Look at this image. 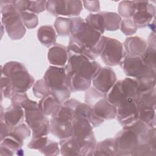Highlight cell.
Returning <instances> with one entry per match:
<instances>
[{"instance_id": "obj_29", "label": "cell", "mask_w": 156, "mask_h": 156, "mask_svg": "<svg viewBox=\"0 0 156 156\" xmlns=\"http://www.w3.org/2000/svg\"><path fill=\"white\" fill-rule=\"evenodd\" d=\"M54 26L56 32L59 36H70L71 18L58 16L55 19Z\"/></svg>"}, {"instance_id": "obj_35", "label": "cell", "mask_w": 156, "mask_h": 156, "mask_svg": "<svg viewBox=\"0 0 156 156\" xmlns=\"http://www.w3.org/2000/svg\"><path fill=\"white\" fill-rule=\"evenodd\" d=\"M103 98H105V94L102 93L94 87H92L85 91V102L92 107L96 102Z\"/></svg>"}, {"instance_id": "obj_14", "label": "cell", "mask_w": 156, "mask_h": 156, "mask_svg": "<svg viewBox=\"0 0 156 156\" xmlns=\"http://www.w3.org/2000/svg\"><path fill=\"white\" fill-rule=\"evenodd\" d=\"M91 80L74 72H66L65 85L71 92L84 91L91 87Z\"/></svg>"}, {"instance_id": "obj_27", "label": "cell", "mask_w": 156, "mask_h": 156, "mask_svg": "<svg viewBox=\"0 0 156 156\" xmlns=\"http://www.w3.org/2000/svg\"><path fill=\"white\" fill-rule=\"evenodd\" d=\"M105 98L110 104L116 107L122 101L127 99L121 88V80H117L110 90L105 94Z\"/></svg>"}, {"instance_id": "obj_33", "label": "cell", "mask_w": 156, "mask_h": 156, "mask_svg": "<svg viewBox=\"0 0 156 156\" xmlns=\"http://www.w3.org/2000/svg\"><path fill=\"white\" fill-rule=\"evenodd\" d=\"M140 57L147 67L156 71V48L147 46Z\"/></svg>"}, {"instance_id": "obj_10", "label": "cell", "mask_w": 156, "mask_h": 156, "mask_svg": "<svg viewBox=\"0 0 156 156\" xmlns=\"http://www.w3.org/2000/svg\"><path fill=\"white\" fill-rule=\"evenodd\" d=\"M116 81L115 71L108 66L101 67L91 79L93 87L104 94H106Z\"/></svg>"}, {"instance_id": "obj_51", "label": "cell", "mask_w": 156, "mask_h": 156, "mask_svg": "<svg viewBox=\"0 0 156 156\" xmlns=\"http://www.w3.org/2000/svg\"><path fill=\"white\" fill-rule=\"evenodd\" d=\"M148 26L150 27L151 30L152 29V32H155V18L152 21V22L149 24V26Z\"/></svg>"}, {"instance_id": "obj_49", "label": "cell", "mask_w": 156, "mask_h": 156, "mask_svg": "<svg viewBox=\"0 0 156 156\" xmlns=\"http://www.w3.org/2000/svg\"><path fill=\"white\" fill-rule=\"evenodd\" d=\"M12 130L13 127L7 124L4 121L1 120V141L2 140L5 136L9 135Z\"/></svg>"}, {"instance_id": "obj_17", "label": "cell", "mask_w": 156, "mask_h": 156, "mask_svg": "<svg viewBox=\"0 0 156 156\" xmlns=\"http://www.w3.org/2000/svg\"><path fill=\"white\" fill-rule=\"evenodd\" d=\"M155 7L149 1L146 9L135 10L132 17L137 28H144L149 26L152 21L155 18Z\"/></svg>"}, {"instance_id": "obj_7", "label": "cell", "mask_w": 156, "mask_h": 156, "mask_svg": "<svg viewBox=\"0 0 156 156\" xmlns=\"http://www.w3.org/2000/svg\"><path fill=\"white\" fill-rule=\"evenodd\" d=\"M126 55L123 44L116 38L104 37L100 55L103 62L110 66L120 64Z\"/></svg>"}, {"instance_id": "obj_3", "label": "cell", "mask_w": 156, "mask_h": 156, "mask_svg": "<svg viewBox=\"0 0 156 156\" xmlns=\"http://www.w3.org/2000/svg\"><path fill=\"white\" fill-rule=\"evenodd\" d=\"M21 106L24 110L25 121L32 130V138L47 136L50 132V121L41 112L38 103L28 98Z\"/></svg>"}, {"instance_id": "obj_28", "label": "cell", "mask_w": 156, "mask_h": 156, "mask_svg": "<svg viewBox=\"0 0 156 156\" xmlns=\"http://www.w3.org/2000/svg\"><path fill=\"white\" fill-rule=\"evenodd\" d=\"M105 25V29L108 31H115L120 27L121 17L113 12H101Z\"/></svg>"}, {"instance_id": "obj_26", "label": "cell", "mask_w": 156, "mask_h": 156, "mask_svg": "<svg viewBox=\"0 0 156 156\" xmlns=\"http://www.w3.org/2000/svg\"><path fill=\"white\" fill-rule=\"evenodd\" d=\"M121 85L127 99H135L140 92L138 82L135 79L127 77L121 80Z\"/></svg>"}, {"instance_id": "obj_44", "label": "cell", "mask_w": 156, "mask_h": 156, "mask_svg": "<svg viewBox=\"0 0 156 156\" xmlns=\"http://www.w3.org/2000/svg\"><path fill=\"white\" fill-rule=\"evenodd\" d=\"M46 1H29L27 10L34 13L43 12L46 9Z\"/></svg>"}, {"instance_id": "obj_8", "label": "cell", "mask_w": 156, "mask_h": 156, "mask_svg": "<svg viewBox=\"0 0 156 156\" xmlns=\"http://www.w3.org/2000/svg\"><path fill=\"white\" fill-rule=\"evenodd\" d=\"M115 141L118 149V155H130L134 149L140 144V140L137 133L126 127L118 132L115 138Z\"/></svg>"}, {"instance_id": "obj_31", "label": "cell", "mask_w": 156, "mask_h": 156, "mask_svg": "<svg viewBox=\"0 0 156 156\" xmlns=\"http://www.w3.org/2000/svg\"><path fill=\"white\" fill-rule=\"evenodd\" d=\"M32 87L33 93L38 99H41L51 93V90L44 79L37 80Z\"/></svg>"}, {"instance_id": "obj_38", "label": "cell", "mask_w": 156, "mask_h": 156, "mask_svg": "<svg viewBox=\"0 0 156 156\" xmlns=\"http://www.w3.org/2000/svg\"><path fill=\"white\" fill-rule=\"evenodd\" d=\"M130 155L136 156H155L156 150H154L147 143L139 144L131 152Z\"/></svg>"}, {"instance_id": "obj_6", "label": "cell", "mask_w": 156, "mask_h": 156, "mask_svg": "<svg viewBox=\"0 0 156 156\" xmlns=\"http://www.w3.org/2000/svg\"><path fill=\"white\" fill-rule=\"evenodd\" d=\"M119 65L127 77L135 79L137 80L156 76V71L147 67L138 56L126 54Z\"/></svg>"}, {"instance_id": "obj_19", "label": "cell", "mask_w": 156, "mask_h": 156, "mask_svg": "<svg viewBox=\"0 0 156 156\" xmlns=\"http://www.w3.org/2000/svg\"><path fill=\"white\" fill-rule=\"evenodd\" d=\"M91 109L104 120L115 119L116 116V107L110 104L105 98L99 99L91 107Z\"/></svg>"}, {"instance_id": "obj_39", "label": "cell", "mask_w": 156, "mask_h": 156, "mask_svg": "<svg viewBox=\"0 0 156 156\" xmlns=\"http://www.w3.org/2000/svg\"><path fill=\"white\" fill-rule=\"evenodd\" d=\"M20 13L22 21L26 27L29 29L35 28L38 24V16L34 13L30 12H23Z\"/></svg>"}, {"instance_id": "obj_24", "label": "cell", "mask_w": 156, "mask_h": 156, "mask_svg": "<svg viewBox=\"0 0 156 156\" xmlns=\"http://www.w3.org/2000/svg\"><path fill=\"white\" fill-rule=\"evenodd\" d=\"M93 155H118V149L114 138H107L97 143Z\"/></svg>"}, {"instance_id": "obj_37", "label": "cell", "mask_w": 156, "mask_h": 156, "mask_svg": "<svg viewBox=\"0 0 156 156\" xmlns=\"http://www.w3.org/2000/svg\"><path fill=\"white\" fill-rule=\"evenodd\" d=\"M14 93L13 85L9 77L2 75L1 78V95L3 98L10 99Z\"/></svg>"}, {"instance_id": "obj_45", "label": "cell", "mask_w": 156, "mask_h": 156, "mask_svg": "<svg viewBox=\"0 0 156 156\" xmlns=\"http://www.w3.org/2000/svg\"><path fill=\"white\" fill-rule=\"evenodd\" d=\"M82 4L84 7L91 12H99L101 10L100 2L99 1H83Z\"/></svg>"}, {"instance_id": "obj_5", "label": "cell", "mask_w": 156, "mask_h": 156, "mask_svg": "<svg viewBox=\"0 0 156 156\" xmlns=\"http://www.w3.org/2000/svg\"><path fill=\"white\" fill-rule=\"evenodd\" d=\"M68 52V60L65 66L66 72H74L91 80L97 71L101 67L99 63L95 60H91L83 55Z\"/></svg>"}, {"instance_id": "obj_16", "label": "cell", "mask_w": 156, "mask_h": 156, "mask_svg": "<svg viewBox=\"0 0 156 156\" xmlns=\"http://www.w3.org/2000/svg\"><path fill=\"white\" fill-rule=\"evenodd\" d=\"M48 59L49 62L54 66L64 67L68 60L67 47L56 43L48 50Z\"/></svg>"}, {"instance_id": "obj_18", "label": "cell", "mask_w": 156, "mask_h": 156, "mask_svg": "<svg viewBox=\"0 0 156 156\" xmlns=\"http://www.w3.org/2000/svg\"><path fill=\"white\" fill-rule=\"evenodd\" d=\"M123 46L128 55L140 57L147 48V44L143 38L138 36H132L125 39Z\"/></svg>"}, {"instance_id": "obj_47", "label": "cell", "mask_w": 156, "mask_h": 156, "mask_svg": "<svg viewBox=\"0 0 156 156\" xmlns=\"http://www.w3.org/2000/svg\"><path fill=\"white\" fill-rule=\"evenodd\" d=\"M88 119L90 121V122L91 123V124L92 125V126L93 127H99V126H101L104 121L105 120L101 118L100 117H99L91 109L89 112V114L88 115Z\"/></svg>"}, {"instance_id": "obj_25", "label": "cell", "mask_w": 156, "mask_h": 156, "mask_svg": "<svg viewBox=\"0 0 156 156\" xmlns=\"http://www.w3.org/2000/svg\"><path fill=\"white\" fill-rule=\"evenodd\" d=\"M38 108L41 112L45 116L52 115L60 107L61 104L57 100L54 96L50 94L41 98L38 103Z\"/></svg>"}, {"instance_id": "obj_42", "label": "cell", "mask_w": 156, "mask_h": 156, "mask_svg": "<svg viewBox=\"0 0 156 156\" xmlns=\"http://www.w3.org/2000/svg\"><path fill=\"white\" fill-rule=\"evenodd\" d=\"M51 93L61 104H63L66 101L69 99L71 95V91L66 85L61 88L52 90Z\"/></svg>"}, {"instance_id": "obj_4", "label": "cell", "mask_w": 156, "mask_h": 156, "mask_svg": "<svg viewBox=\"0 0 156 156\" xmlns=\"http://www.w3.org/2000/svg\"><path fill=\"white\" fill-rule=\"evenodd\" d=\"M2 75L10 78L14 92H26L31 88L34 79L24 65L20 62L10 61L1 67Z\"/></svg>"}, {"instance_id": "obj_41", "label": "cell", "mask_w": 156, "mask_h": 156, "mask_svg": "<svg viewBox=\"0 0 156 156\" xmlns=\"http://www.w3.org/2000/svg\"><path fill=\"white\" fill-rule=\"evenodd\" d=\"M58 143L49 139L46 144L39 151L47 156L57 155L60 153V147Z\"/></svg>"}, {"instance_id": "obj_11", "label": "cell", "mask_w": 156, "mask_h": 156, "mask_svg": "<svg viewBox=\"0 0 156 156\" xmlns=\"http://www.w3.org/2000/svg\"><path fill=\"white\" fill-rule=\"evenodd\" d=\"M66 77L65 68L51 65L46 71L43 79L52 90L65 86Z\"/></svg>"}, {"instance_id": "obj_46", "label": "cell", "mask_w": 156, "mask_h": 156, "mask_svg": "<svg viewBox=\"0 0 156 156\" xmlns=\"http://www.w3.org/2000/svg\"><path fill=\"white\" fill-rule=\"evenodd\" d=\"M28 98H29L26 92H14L10 98V100L12 104L19 105L21 106V104Z\"/></svg>"}, {"instance_id": "obj_36", "label": "cell", "mask_w": 156, "mask_h": 156, "mask_svg": "<svg viewBox=\"0 0 156 156\" xmlns=\"http://www.w3.org/2000/svg\"><path fill=\"white\" fill-rule=\"evenodd\" d=\"M31 129L24 123H20L13 128L12 131L10 133L21 141L30 136L31 135Z\"/></svg>"}, {"instance_id": "obj_30", "label": "cell", "mask_w": 156, "mask_h": 156, "mask_svg": "<svg viewBox=\"0 0 156 156\" xmlns=\"http://www.w3.org/2000/svg\"><path fill=\"white\" fill-rule=\"evenodd\" d=\"M85 22L94 30L102 35L105 31L104 18L101 13H90L85 19Z\"/></svg>"}, {"instance_id": "obj_1", "label": "cell", "mask_w": 156, "mask_h": 156, "mask_svg": "<svg viewBox=\"0 0 156 156\" xmlns=\"http://www.w3.org/2000/svg\"><path fill=\"white\" fill-rule=\"evenodd\" d=\"M104 37L91 28L82 18L73 17L68 51L94 60L100 55Z\"/></svg>"}, {"instance_id": "obj_9", "label": "cell", "mask_w": 156, "mask_h": 156, "mask_svg": "<svg viewBox=\"0 0 156 156\" xmlns=\"http://www.w3.org/2000/svg\"><path fill=\"white\" fill-rule=\"evenodd\" d=\"M139 111L134 99H126L116 106V116L122 126L132 124L138 120Z\"/></svg>"}, {"instance_id": "obj_48", "label": "cell", "mask_w": 156, "mask_h": 156, "mask_svg": "<svg viewBox=\"0 0 156 156\" xmlns=\"http://www.w3.org/2000/svg\"><path fill=\"white\" fill-rule=\"evenodd\" d=\"M15 7L16 10L19 13L26 12L28 9V6L29 4V1L27 0H18L13 1L12 3Z\"/></svg>"}, {"instance_id": "obj_23", "label": "cell", "mask_w": 156, "mask_h": 156, "mask_svg": "<svg viewBox=\"0 0 156 156\" xmlns=\"http://www.w3.org/2000/svg\"><path fill=\"white\" fill-rule=\"evenodd\" d=\"M1 141L0 155L1 156L13 155L15 152L21 148L23 145V141H20L10 133Z\"/></svg>"}, {"instance_id": "obj_43", "label": "cell", "mask_w": 156, "mask_h": 156, "mask_svg": "<svg viewBox=\"0 0 156 156\" xmlns=\"http://www.w3.org/2000/svg\"><path fill=\"white\" fill-rule=\"evenodd\" d=\"M49 138L47 136L32 138L31 141L28 143L27 147L29 149L40 151L46 144Z\"/></svg>"}, {"instance_id": "obj_50", "label": "cell", "mask_w": 156, "mask_h": 156, "mask_svg": "<svg viewBox=\"0 0 156 156\" xmlns=\"http://www.w3.org/2000/svg\"><path fill=\"white\" fill-rule=\"evenodd\" d=\"M155 32H151L148 37L147 39V46L149 47H151L153 48H156L155 46Z\"/></svg>"}, {"instance_id": "obj_40", "label": "cell", "mask_w": 156, "mask_h": 156, "mask_svg": "<svg viewBox=\"0 0 156 156\" xmlns=\"http://www.w3.org/2000/svg\"><path fill=\"white\" fill-rule=\"evenodd\" d=\"M120 29L121 32L127 36L132 35L137 30V27L135 24L132 18H124L121 20L120 24Z\"/></svg>"}, {"instance_id": "obj_2", "label": "cell", "mask_w": 156, "mask_h": 156, "mask_svg": "<svg viewBox=\"0 0 156 156\" xmlns=\"http://www.w3.org/2000/svg\"><path fill=\"white\" fill-rule=\"evenodd\" d=\"M13 1H0L1 22L8 36L12 40L21 39L26 32L20 13L14 7Z\"/></svg>"}, {"instance_id": "obj_13", "label": "cell", "mask_w": 156, "mask_h": 156, "mask_svg": "<svg viewBox=\"0 0 156 156\" xmlns=\"http://www.w3.org/2000/svg\"><path fill=\"white\" fill-rule=\"evenodd\" d=\"M93 128L87 118H75L72 121V136L80 140H85L94 135Z\"/></svg>"}, {"instance_id": "obj_15", "label": "cell", "mask_w": 156, "mask_h": 156, "mask_svg": "<svg viewBox=\"0 0 156 156\" xmlns=\"http://www.w3.org/2000/svg\"><path fill=\"white\" fill-rule=\"evenodd\" d=\"M50 132L60 140L69 138L72 136V121L51 116Z\"/></svg>"}, {"instance_id": "obj_21", "label": "cell", "mask_w": 156, "mask_h": 156, "mask_svg": "<svg viewBox=\"0 0 156 156\" xmlns=\"http://www.w3.org/2000/svg\"><path fill=\"white\" fill-rule=\"evenodd\" d=\"M37 37L39 41L46 47L48 48L56 44V31L51 25L40 26L37 30Z\"/></svg>"}, {"instance_id": "obj_22", "label": "cell", "mask_w": 156, "mask_h": 156, "mask_svg": "<svg viewBox=\"0 0 156 156\" xmlns=\"http://www.w3.org/2000/svg\"><path fill=\"white\" fill-rule=\"evenodd\" d=\"M138 108H154L156 107L155 88L139 92L134 99Z\"/></svg>"}, {"instance_id": "obj_34", "label": "cell", "mask_w": 156, "mask_h": 156, "mask_svg": "<svg viewBox=\"0 0 156 156\" xmlns=\"http://www.w3.org/2000/svg\"><path fill=\"white\" fill-rule=\"evenodd\" d=\"M135 12L134 1H122L118 5V14L124 18H131Z\"/></svg>"}, {"instance_id": "obj_32", "label": "cell", "mask_w": 156, "mask_h": 156, "mask_svg": "<svg viewBox=\"0 0 156 156\" xmlns=\"http://www.w3.org/2000/svg\"><path fill=\"white\" fill-rule=\"evenodd\" d=\"M138 119L147 124L150 128L155 127V109L138 108Z\"/></svg>"}, {"instance_id": "obj_20", "label": "cell", "mask_w": 156, "mask_h": 156, "mask_svg": "<svg viewBox=\"0 0 156 156\" xmlns=\"http://www.w3.org/2000/svg\"><path fill=\"white\" fill-rule=\"evenodd\" d=\"M60 152L62 155H80L81 146L78 140L73 136L62 139L59 143Z\"/></svg>"}, {"instance_id": "obj_12", "label": "cell", "mask_w": 156, "mask_h": 156, "mask_svg": "<svg viewBox=\"0 0 156 156\" xmlns=\"http://www.w3.org/2000/svg\"><path fill=\"white\" fill-rule=\"evenodd\" d=\"M24 116V109L19 105L12 104L5 110L1 107V120L13 128L23 122Z\"/></svg>"}]
</instances>
